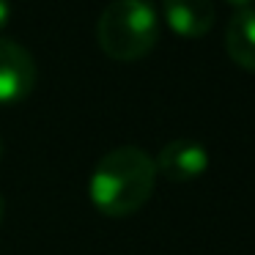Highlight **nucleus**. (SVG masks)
I'll return each instance as SVG.
<instances>
[{"label": "nucleus", "instance_id": "nucleus-1", "mask_svg": "<svg viewBox=\"0 0 255 255\" xmlns=\"http://www.w3.org/2000/svg\"><path fill=\"white\" fill-rule=\"evenodd\" d=\"M154 187V156L137 145H118L96 162L88 178V198L105 217H129L148 203Z\"/></svg>", "mask_w": 255, "mask_h": 255}, {"label": "nucleus", "instance_id": "nucleus-2", "mask_svg": "<svg viewBox=\"0 0 255 255\" xmlns=\"http://www.w3.org/2000/svg\"><path fill=\"white\" fill-rule=\"evenodd\" d=\"M96 39L113 61H140L159 41V14L148 0H113L96 22Z\"/></svg>", "mask_w": 255, "mask_h": 255}, {"label": "nucleus", "instance_id": "nucleus-3", "mask_svg": "<svg viewBox=\"0 0 255 255\" xmlns=\"http://www.w3.org/2000/svg\"><path fill=\"white\" fill-rule=\"evenodd\" d=\"M36 61L22 44L0 36V105H17L36 88Z\"/></svg>", "mask_w": 255, "mask_h": 255}, {"label": "nucleus", "instance_id": "nucleus-4", "mask_svg": "<svg viewBox=\"0 0 255 255\" xmlns=\"http://www.w3.org/2000/svg\"><path fill=\"white\" fill-rule=\"evenodd\" d=\"M156 173L176 184H187L200 178L209 170V151L203 143L189 137H176L159 151V156L154 159Z\"/></svg>", "mask_w": 255, "mask_h": 255}, {"label": "nucleus", "instance_id": "nucleus-5", "mask_svg": "<svg viewBox=\"0 0 255 255\" xmlns=\"http://www.w3.org/2000/svg\"><path fill=\"white\" fill-rule=\"evenodd\" d=\"M162 17L167 28L181 39H200L214 28L211 0H162Z\"/></svg>", "mask_w": 255, "mask_h": 255}, {"label": "nucleus", "instance_id": "nucleus-6", "mask_svg": "<svg viewBox=\"0 0 255 255\" xmlns=\"http://www.w3.org/2000/svg\"><path fill=\"white\" fill-rule=\"evenodd\" d=\"M225 52L239 69L255 72V8H242L228 19Z\"/></svg>", "mask_w": 255, "mask_h": 255}, {"label": "nucleus", "instance_id": "nucleus-7", "mask_svg": "<svg viewBox=\"0 0 255 255\" xmlns=\"http://www.w3.org/2000/svg\"><path fill=\"white\" fill-rule=\"evenodd\" d=\"M11 19V0H0V30L8 25Z\"/></svg>", "mask_w": 255, "mask_h": 255}, {"label": "nucleus", "instance_id": "nucleus-8", "mask_svg": "<svg viewBox=\"0 0 255 255\" xmlns=\"http://www.w3.org/2000/svg\"><path fill=\"white\" fill-rule=\"evenodd\" d=\"M228 3H231V6L236 8V11H242V8H253L255 0H228Z\"/></svg>", "mask_w": 255, "mask_h": 255}, {"label": "nucleus", "instance_id": "nucleus-9", "mask_svg": "<svg viewBox=\"0 0 255 255\" xmlns=\"http://www.w3.org/2000/svg\"><path fill=\"white\" fill-rule=\"evenodd\" d=\"M3 217H6V200H3V195H0V222H3Z\"/></svg>", "mask_w": 255, "mask_h": 255}, {"label": "nucleus", "instance_id": "nucleus-10", "mask_svg": "<svg viewBox=\"0 0 255 255\" xmlns=\"http://www.w3.org/2000/svg\"><path fill=\"white\" fill-rule=\"evenodd\" d=\"M3 151H6V145H3V137H0V159H3Z\"/></svg>", "mask_w": 255, "mask_h": 255}]
</instances>
